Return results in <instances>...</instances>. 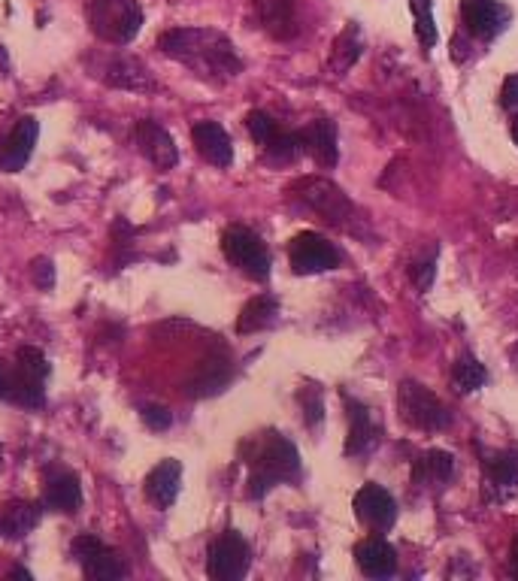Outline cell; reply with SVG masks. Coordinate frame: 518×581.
Segmentation results:
<instances>
[{
    "label": "cell",
    "mask_w": 518,
    "mask_h": 581,
    "mask_svg": "<svg viewBox=\"0 0 518 581\" xmlns=\"http://www.w3.org/2000/svg\"><path fill=\"white\" fill-rule=\"evenodd\" d=\"M158 49L170 55L173 61H182L188 70L210 76V79H228L243 70V61L234 52V43L213 28H176L164 31L158 37Z\"/></svg>",
    "instance_id": "obj_1"
},
{
    "label": "cell",
    "mask_w": 518,
    "mask_h": 581,
    "mask_svg": "<svg viewBox=\"0 0 518 581\" xmlns=\"http://www.w3.org/2000/svg\"><path fill=\"white\" fill-rule=\"evenodd\" d=\"M246 463H249V497L261 500L267 491H273L282 482L300 479V454L297 448L276 430H267L255 436L246 445Z\"/></svg>",
    "instance_id": "obj_2"
},
{
    "label": "cell",
    "mask_w": 518,
    "mask_h": 581,
    "mask_svg": "<svg viewBox=\"0 0 518 581\" xmlns=\"http://www.w3.org/2000/svg\"><path fill=\"white\" fill-rule=\"evenodd\" d=\"M46 376L49 361L40 348H19L16 361L0 358V400L22 409H40L46 403Z\"/></svg>",
    "instance_id": "obj_3"
},
{
    "label": "cell",
    "mask_w": 518,
    "mask_h": 581,
    "mask_svg": "<svg viewBox=\"0 0 518 581\" xmlns=\"http://www.w3.org/2000/svg\"><path fill=\"white\" fill-rule=\"evenodd\" d=\"M85 19L97 40L110 46H125L140 34L143 10L137 0H88Z\"/></svg>",
    "instance_id": "obj_4"
},
{
    "label": "cell",
    "mask_w": 518,
    "mask_h": 581,
    "mask_svg": "<svg viewBox=\"0 0 518 581\" xmlns=\"http://www.w3.org/2000/svg\"><path fill=\"white\" fill-rule=\"evenodd\" d=\"M222 252L249 279H255V282L270 279V252H267L264 240L255 234L252 227H246V224L225 227V234H222Z\"/></svg>",
    "instance_id": "obj_5"
},
{
    "label": "cell",
    "mask_w": 518,
    "mask_h": 581,
    "mask_svg": "<svg viewBox=\"0 0 518 581\" xmlns=\"http://www.w3.org/2000/svg\"><path fill=\"white\" fill-rule=\"evenodd\" d=\"M397 409L403 421L416 430H446L452 424V415L440 403V397L419 382H403L397 388Z\"/></svg>",
    "instance_id": "obj_6"
},
{
    "label": "cell",
    "mask_w": 518,
    "mask_h": 581,
    "mask_svg": "<svg viewBox=\"0 0 518 581\" xmlns=\"http://www.w3.org/2000/svg\"><path fill=\"white\" fill-rule=\"evenodd\" d=\"M288 194L303 203L306 209H313L316 215H322L325 221L331 224H343L349 215H352V203L349 197L328 179H319V176H306V179H297L294 185H288Z\"/></svg>",
    "instance_id": "obj_7"
},
{
    "label": "cell",
    "mask_w": 518,
    "mask_h": 581,
    "mask_svg": "<svg viewBox=\"0 0 518 581\" xmlns=\"http://www.w3.org/2000/svg\"><path fill=\"white\" fill-rule=\"evenodd\" d=\"M252 566V548L237 530H225L219 539H213L210 554H206V572L216 581H237Z\"/></svg>",
    "instance_id": "obj_8"
},
{
    "label": "cell",
    "mask_w": 518,
    "mask_h": 581,
    "mask_svg": "<svg viewBox=\"0 0 518 581\" xmlns=\"http://www.w3.org/2000/svg\"><path fill=\"white\" fill-rule=\"evenodd\" d=\"M288 261H291V270L297 276H316V273L334 270L340 264V252L322 234L303 230V234H297L288 243Z\"/></svg>",
    "instance_id": "obj_9"
},
{
    "label": "cell",
    "mask_w": 518,
    "mask_h": 581,
    "mask_svg": "<svg viewBox=\"0 0 518 581\" xmlns=\"http://www.w3.org/2000/svg\"><path fill=\"white\" fill-rule=\"evenodd\" d=\"M70 554L76 557V563L82 566V572L88 578H125L131 572L128 569V560L119 551L107 548V545H103L91 533L76 536L73 545H70Z\"/></svg>",
    "instance_id": "obj_10"
},
{
    "label": "cell",
    "mask_w": 518,
    "mask_h": 581,
    "mask_svg": "<svg viewBox=\"0 0 518 581\" xmlns=\"http://www.w3.org/2000/svg\"><path fill=\"white\" fill-rule=\"evenodd\" d=\"M40 140V125L34 115H22L16 125L0 137V170L4 173H19L31 161L34 149Z\"/></svg>",
    "instance_id": "obj_11"
},
{
    "label": "cell",
    "mask_w": 518,
    "mask_h": 581,
    "mask_svg": "<svg viewBox=\"0 0 518 581\" xmlns=\"http://www.w3.org/2000/svg\"><path fill=\"white\" fill-rule=\"evenodd\" d=\"M355 515L364 527H370L373 533H388L397 521V503L394 497L379 488V485H364L358 494H355Z\"/></svg>",
    "instance_id": "obj_12"
},
{
    "label": "cell",
    "mask_w": 518,
    "mask_h": 581,
    "mask_svg": "<svg viewBox=\"0 0 518 581\" xmlns=\"http://www.w3.org/2000/svg\"><path fill=\"white\" fill-rule=\"evenodd\" d=\"M461 19L473 37L494 40L506 28L509 13L506 7L497 4V0H461Z\"/></svg>",
    "instance_id": "obj_13"
},
{
    "label": "cell",
    "mask_w": 518,
    "mask_h": 581,
    "mask_svg": "<svg viewBox=\"0 0 518 581\" xmlns=\"http://www.w3.org/2000/svg\"><path fill=\"white\" fill-rule=\"evenodd\" d=\"M179 488H182V463L173 457H167L158 463V467H152L146 482H143V494L155 509H170L179 497Z\"/></svg>",
    "instance_id": "obj_14"
},
{
    "label": "cell",
    "mask_w": 518,
    "mask_h": 581,
    "mask_svg": "<svg viewBox=\"0 0 518 581\" xmlns=\"http://www.w3.org/2000/svg\"><path fill=\"white\" fill-rule=\"evenodd\" d=\"M43 506L49 512L73 515L82 506V485L79 476L70 470H46V485H43Z\"/></svg>",
    "instance_id": "obj_15"
},
{
    "label": "cell",
    "mask_w": 518,
    "mask_h": 581,
    "mask_svg": "<svg viewBox=\"0 0 518 581\" xmlns=\"http://www.w3.org/2000/svg\"><path fill=\"white\" fill-rule=\"evenodd\" d=\"M191 140L200 152L203 161H210L213 167H231L234 161V143L228 137V131L219 122H194L191 125Z\"/></svg>",
    "instance_id": "obj_16"
},
{
    "label": "cell",
    "mask_w": 518,
    "mask_h": 581,
    "mask_svg": "<svg viewBox=\"0 0 518 581\" xmlns=\"http://www.w3.org/2000/svg\"><path fill=\"white\" fill-rule=\"evenodd\" d=\"M300 134L303 152L313 158L319 167H334L337 164V125L331 119H316L309 122Z\"/></svg>",
    "instance_id": "obj_17"
},
{
    "label": "cell",
    "mask_w": 518,
    "mask_h": 581,
    "mask_svg": "<svg viewBox=\"0 0 518 581\" xmlns=\"http://www.w3.org/2000/svg\"><path fill=\"white\" fill-rule=\"evenodd\" d=\"M137 146L158 170H170V167L179 164V149H176L173 137L149 119L137 122Z\"/></svg>",
    "instance_id": "obj_18"
},
{
    "label": "cell",
    "mask_w": 518,
    "mask_h": 581,
    "mask_svg": "<svg viewBox=\"0 0 518 581\" xmlns=\"http://www.w3.org/2000/svg\"><path fill=\"white\" fill-rule=\"evenodd\" d=\"M100 79L110 88H122V91H152L155 88L152 73L137 58H125V55L103 64Z\"/></svg>",
    "instance_id": "obj_19"
},
{
    "label": "cell",
    "mask_w": 518,
    "mask_h": 581,
    "mask_svg": "<svg viewBox=\"0 0 518 581\" xmlns=\"http://www.w3.org/2000/svg\"><path fill=\"white\" fill-rule=\"evenodd\" d=\"M355 560L367 578H391L397 572V551L382 536L361 539L355 545Z\"/></svg>",
    "instance_id": "obj_20"
},
{
    "label": "cell",
    "mask_w": 518,
    "mask_h": 581,
    "mask_svg": "<svg viewBox=\"0 0 518 581\" xmlns=\"http://www.w3.org/2000/svg\"><path fill=\"white\" fill-rule=\"evenodd\" d=\"M43 518V509L40 503H31V500H13L0 509V533L7 539H25L31 530H37Z\"/></svg>",
    "instance_id": "obj_21"
},
{
    "label": "cell",
    "mask_w": 518,
    "mask_h": 581,
    "mask_svg": "<svg viewBox=\"0 0 518 581\" xmlns=\"http://www.w3.org/2000/svg\"><path fill=\"white\" fill-rule=\"evenodd\" d=\"M455 473V457L449 451H425L419 460H416V467H412V479H416L419 488H443L449 485Z\"/></svg>",
    "instance_id": "obj_22"
},
{
    "label": "cell",
    "mask_w": 518,
    "mask_h": 581,
    "mask_svg": "<svg viewBox=\"0 0 518 581\" xmlns=\"http://www.w3.org/2000/svg\"><path fill=\"white\" fill-rule=\"evenodd\" d=\"M279 321V300L273 294H258L252 297L237 318V333H261L267 327H273Z\"/></svg>",
    "instance_id": "obj_23"
},
{
    "label": "cell",
    "mask_w": 518,
    "mask_h": 581,
    "mask_svg": "<svg viewBox=\"0 0 518 581\" xmlns=\"http://www.w3.org/2000/svg\"><path fill=\"white\" fill-rule=\"evenodd\" d=\"M379 439V430L373 424L370 409H364L361 403H349V442H346V454H364L373 448V442Z\"/></svg>",
    "instance_id": "obj_24"
},
{
    "label": "cell",
    "mask_w": 518,
    "mask_h": 581,
    "mask_svg": "<svg viewBox=\"0 0 518 581\" xmlns=\"http://www.w3.org/2000/svg\"><path fill=\"white\" fill-rule=\"evenodd\" d=\"M488 482L497 488H518V454L515 451H494L485 457Z\"/></svg>",
    "instance_id": "obj_25"
},
{
    "label": "cell",
    "mask_w": 518,
    "mask_h": 581,
    "mask_svg": "<svg viewBox=\"0 0 518 581\" xmlns=\"http://www.w3.org/2000/svg\"><path fill=\"white\" fill-rule=\"evenodd\" d=\"M264 13V28L273 37H291L294 34V7L291 0H258Z\"/></svg>",
    "instance_id": "obj_26"
},
{
    "label": "cell",
    "mask_w": 518,
    "mask_h": 581,
    "mask_svg": "<svg viewBox=\"0 0 518 581\" xmlns=\"http://www.w3.org/2000/svg\"><path fill=\"white\" fill-rule=\"evenodd\" d=\"M452 385H455L458 394H470V391L482 388L485 385V367L476 358H470V355L458 358L452 364Z\"/></svg>",
    "instance_id": "obj_27"
},
{
    "label": "cell",
    "mask_w": 518,
    "mask_h": 581,
    "mask_svg": "<svg viewBox=\"0 0 518 581\" xmlns=\"http://www.w3.org/2000/svg\"><path fill=\"white\" fill-rule=\"evenodd\" d=\"M412 16H416V37L422 46L437 43V25H434V0H409Z\"/></svg>",
    "instance_id": "obj_28"
},
{
    "label": "cell",
    "mask_w": 518,
    "mask_h": 581,
    "mask_svg": "<svg viewBox=\"0 0 518 581\" xmlns=\"http://www.w3.org/2000/svg\"><path fill=\"white\" fill-rule=\"evenodd\" d=\"M246 128H249V134L255 137V143H258L261 149H267V146L282 134L279 122H273L270 115L261 112V109H252V112L246 115Z\"/></svg>",
    "instance_id": "obj_29"
},
{
    "label": "cell",
    "mask_w": 518,
    "mask_h": 581,
    "mask_svg": "<svg viewBox=\"0 0 518 581\" xmlns=\"http://www.w3.org/2000/svg\"><path fill=\"white\" fill-rule=\"evenodd\" d=\"M264 155L270 158V161H276V164H288V161H294L297 155H303V146H300V134L294 131V134H279L267 149H264Z\"/></svg>",
    "instance_id": "obj_30"
},
{
    "label": "cell",
    "mask_w": 518,
    "mask_h": 581,
    "mask_svg": "<svg viewBox=\"0 0 518 581\" xmlns=\"http://www.w3.org/2000/svg\"><path fill=\"white\" fill-rule=\"evenodd\" d=\"M300 406H303V415H306V424L309 427H319L322 418H325V403H322V391L316 385H306L300 394Z\"/></svg>",
    "instance_id": "obj_31"
},
{
    "label": "cell",
    "mask_w": 518,
    "mask_h": 581,
    "mask_svg": "<svg viewBox=\"0 0 518 581\" xmlns=\"http://www.w3.org/2000/svg\"><path fill=\"white\" fill-rule=\"evenodd\" d=\"M140 418H143V424L149 427V430H155V433H164V430H170V424H173V412L167 409V406H143L140 409Z\"/></svg>",
    "instance_id": "obj_32"
},
{
    "label": "cell",
    "mask_w": 518,
    "mask_h": 581,
    "mask_svg": "<svg viewBox=\"0 0 518 581\" xmlns=\"http://www.w3.org/2000/svg\"><path fill=\"white\" fill-rule=\"evenodd\" d=\"M28 276H31V282H34L37 288L49 291V288L55 285V264H52L49 258H34L31 267H28Z\"/></svg>",
    "instance_id": "obj_33"
},
{
    "label": "cell",
    "mask_w": 518,
    "mask_h": 581,
    "mask_svg": "<svg viewBox=\"0 0 518 581\" xmlns=\"http://www.w3.org/2000/svg\"><path fill=\"white\" fill-rule=\"evenodd\" d=\"M500 103H503V109H506V112L518 115V73H515V76H509V79L503 82Z\"/></svg>",
    "instance_id": "obj_34"
},
{
    "label": "cell",
    "mask_w": 518,
    "mask_h": 581,
    "mask_svg": "<svg viewBox=\"0 0 518 581\" xmlns=\"http://www.w3.org/2000/svg\"><path fill=\"white\" fill-rule=\"evenodd\" d=\"M409 276H412V282H416L422 291L434 282V261H428V264H422V261H416L409 267Z\"/></svg>",
    "instance_id": "obj_35"
},
{
    "label": "cell",
    "mask_w": 518,
    "mask_h": 581,
    "mask_svg": "<svg viewBox=\"0 0 518 581\" xmlns=\"http://www.w3.org/2000/svg\"><path fill=\"white\" fill-rule=\"evenodd\" d=\"M509 569H512V575L518 578V536L512 539V551H509Z\"/></svg>",
    "instance_id": "obj_36"
},
{
    "label": "cell",
    "mask_w": 518,
    "mask_h": 581,
    "mask_svg": "<svg viewBox=\"0 0 518 581\" xmlns=\"http://www.w3.org/2000/svg\"><path fill=\"white\" fill-rule=\"evenodd\" d=\"M10 575H13V578H31V572H28V569H13Z\"/></svg>",
    "instance_id": "obj_37"
},
{
    "label": "cell",
    "mask_w": 518,
    "mask_h": 581,
    "mask_svg": "<svg viewBox=\"0 0 518 581\" xmlns=\"http://www.w3.org/2000/svg\"><path fill=\"white\" fill-rule=\"evenodd\" d=\"M512 140H515V146H518V122L512 125Z\"/></svg>",
    "instance_id": "obj_38"
},
{
    "label": "cell",
    "mask_w": 518,
    "mask_h": 581,
    "mask_svg": "<svg viewBox=\"0 0 518 581\" xmlns=\"http://www.w3.org/2000/svg\"><path fill=\"white\" fill-rule=\"evenodd\" d=\"M0 470H4V451H0Z\"/></svg>",
    "instance_id": "obj_39"
}]
</instances>
